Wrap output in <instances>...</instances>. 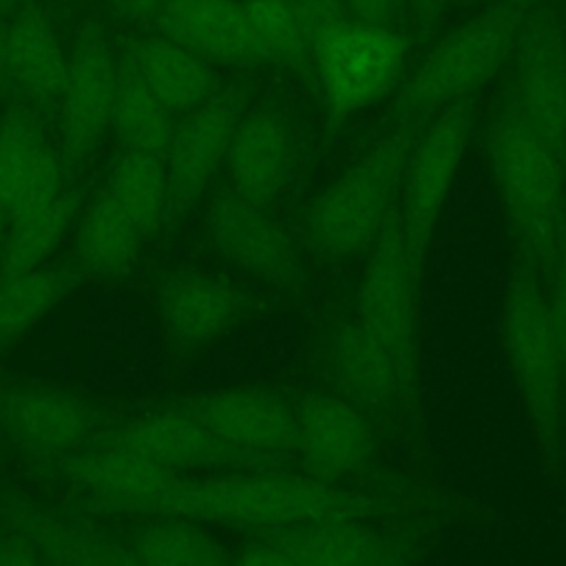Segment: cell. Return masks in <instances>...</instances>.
<instances>
[{
    "label": "cell",
    "instance_id": "1f68e13d",
    "mask_svg": "<svg viewBox=\"0 0 566 566\" xmlns=\"http://www.w3.org/2000/svg\"><path fill=\"white\" fill-rule=\"evenodd\" d=\"M175 130V115L148 91L128 60L117 64L111 133L119 148L164 157Z\"/></svg>",
    "mask_w": 566,
    "mask_h": 566
},
{
    "label": "cell",
    "instance_id": "6da1fadb",
    "mask_svg": "<svg viewBox=\"0 0 566 566\" xmlns=\"http://www.w3.org/2000/svg\"><path fill=\"white\" fill-rule=\"evenodd\" d=\"M358 511V500L318 478L254 469L195 478L181 473L161 515L234 528H290L314 520L354 517Z\"/></svg>",
    "mask_w": 566,
    "mask_h": 566
},
{
    "label": "cell",
    "instance_id": "8d00e7d4",
    "mask_svg": "<svg viewBox=\"0 0 566 566\" xmlns=\"http://www.w3.org/2000/svg\"><path fill=\"white\" fill-rule=\"evenodd\" d=\"M230 566H301L287 551H283L276 542H259L241 548Z\"/></svg>",
    "mask_w": 566,
    "mask_h": 566
},
{
    "label": "cell",
    "instance_id": "bcb514c9",
    "mask_svg": "<svg viewBox=\"0 0 566 566\" xmlns=\"http://www.w3.org/2000/svg\"><path fill=\"white\" fill-rule=\"evenodd\" d=\"M66 2H80V0H66Z\"/></svg>",
    "mask_w": 566,
    "mask_h": 566
},
{
    "label": "cell",
    "instance_id": "d590c367",
    "mask_svg": "<svg viewBox=\"0 0 566 566\" xmlns=\"http://www.w3.org/2000/svg\"><path fill=\"white\" fill-rule=\"evenodd\" d=\"M349 13L358 22L398 29L405 22V0H345Z\"/></svg>",
    "mask_w": 566,
    "mask_h": 566
},
{
    "label": "cell",
    "instance_id": "5b68a950",
    "mask_svg": "<svg viewBox=\"0 0 566 566\" xmlns=\"http://www.w3.org/2000/svg\"><path fill=\"white\" fill-rule=\"evenodd\" d=\"M409 40L398 29L343 22L312 40L316 93L332 119H345L380 102L405 69Z\"/></svg>",
    "mask_w": 566,
    "mask_h": 566
},
{
    "label": "cell",
    "instance_id": "7a4b0ae2",
    "mask_svg": "<svg viewBox=\"0 0 566 566\" xmlns=\"http://www.w3.org/2000/svg\"><path fill=\"white\" fill-rule=\"evenodd\" d=\"M420 130L418 117L402 119L312 201L305 232L316 252L349 259L374 243L396 203L402 168Z\"/></svg>",
    "mask_w": 566,
    "mask_h": 566
},
{
    "label": "cell",
    "instance_id": "52a82bcc",
    "mask_svg": "<svg viewBox=\"0 0 566 566\" xmlns=\"http://www.w3.org/2000/svg\"><path fill=\"white\" fill-rule=\"evenodd\" d=\"M473 111L458 99L436 115L413 142L400 179V219L411 268L418 274L427 248L471 142Z\"/></svg>",
    "mask_w": 566,
    "mask_h": 566
},
{
    "label": "cell",
    "instance_id": "4fadbf2b",
    "mask_svg": "<svg viewBox=\"0 0 566 566\" xmlns=\"http://www.w3.org/2000/svg\"><path fill=\"white\" fill-rule=\"evenodd\" d=\"M97 413L82 396L42 380L0 382V431L22 451L66 458L86 447Z\"/></svg>",
    "mask_w": 566,
    "mask_h": 566
},
{
    "label": "cell",
    "instance_id": "60d3db41",
    "mask_svg": "<svg viewBox=\"0 0 566 566\" xmlns=\"http://www.w3.org/2000/svg\"><path fill=\"white\" fill-rule=\"evenodd\" d=\"M374 566H407L405 553H402L400 548H396V546L389 544V548L385 551V555H382Z\"/></svg>",
    "mask_w": 566,
    "mask_h": 566
},
{
    "label": "cell",
    "instance_id": "cb8c5ba5",
    "mask_svg": "<svg viewBox=\"0 0 566 566\" xmlns=\"http://www.w3.org/2000/svg\"><path fill=\"white\" fill-rule=\"evenodd\" d=\"M71 239L77 270L93 279L108 281L135 268L148 237L104 190H99L91 203L77 212Z\"/></svg>",
    "mask_w": 566,
    "mask_h": 566
},
{
    "label": "cell",
    "instance_id": "4dcf8cb0",
    "mask_svg": "<svg viewBox=\"0 0 566 566\" xmlns=\"http://www.w3.org/2000/svg\"><path fill=\"white\" fill-rule=\"evenodd\" d=\"M71 287L69 272L49 263L0 279V354L40 327L62 305Z\"/></svg>",
    "mask_w": 566,
    "mask_h": 566
},
{
    "label": "cell",
    "instance_id": "f546056e",
    "mask_svg": "<svg viewBox=\"0 0 566 566\" xmlns=\"http://www.w3.org/2000/svg\"><path fill=\"white\" fill-rule=\"evenodd\" d=\"M150 237L170 219V188L164 157L119 148L102 188Z\"/></svg>",
    "mask_w": 566,
    "mask_h": 566
},
{
    "label": "cell",
    "instance_id": "8992f818",
    "mask_svg": "<svg viewBox=\"0 0 566 566\" xmlns=\"http://www.w3.org/2000/svg\"><path fill=\"white\" fill-rule=\"evenodd\" d=\"M502 336L528 418L537 436L551 442L559 424L566 391L564 367L548 301L526 272L515 274L506 287Z\"/></svg>",
    "mask_w": 566,
    "mask_h": 566
},
{
    "label": "cell",
    "instance_id": "8fae6325",
    "mask_svg": "<svg viewBox=\"0 0 566 566\" xmlns=\"http://www.w3.org/2000/svg\"><path fill=\"white\" fill-rule=\"evenodd\" d=\"M506 97L524 122L566 159V35L553 11H528Z\"/></svg>",
    "mask_w": 566,
    "mask_h": 566
},
{
    "label": "cell",
    "instance_id": "d4e9b609",
    "mask_svg": "<svg viewBox=\"0 0 566 566\" xmlns=\"http://www.w3.org/2000/svg\"><path fill=\"white\" fill-rule=\"evenodd\" d=\"M126 60L172 115L188 113L217 88L208 62L161 33L135 40Z\"/></svg>",
    "mask_w": 566,
    "mask_h": 566
},
{
    "label": "cell",
    "instance_id": "30bf717a",
    "mask_svg": "<svg viewBox=\"0 0 566 566\" xmlns=\"http://www.w3.org/2000/svg\"><path fill=\"white\" fill-rule=\"evenodd\" d=\"M248 97L250 93L245 84L219 86L208 99L175 122L164 155L170 188V217L186 214L203 197L214 175L226 164Z\"/></svg>",
    "mask_w": 566,
    "mask_h": 566
},
{
    "label": "cell",
    "instance_id": "f6af8a7d",
    "mask_svg": "<svg viewBox=\"0 0 566 566\" xmlns=\"http://www.w3.org/2000/svg\"><path fill=\"white\" fill-rule=\"evenodd\" d=\"M2 33H4V29H0V77H2Z\"/></svg>",
    "mask_w": 566,
    "mask_h": 566
},
{
    "label": "cell",
    "instance_id": "ba28073f",
    "mask_svg": "<svg viewBox=\"0 0 566 566\" xmlns=\"http://www.w3.org/2000/svg\"><path fill=\"white\" fill-rule=\"evenodd\" d=\"M117 64L104 31L84 24L69 46L66 73L55 99L57 150L66 166L91 159L111 133Z\"/></svg>",
    "mask_w": 566,
    "mask_h": 566
},
{
    "label": "cell",
    "instance_id": "484cf974",
    "mask_svg": "<svg viewBox=\"0 0 566 566\" xmlns=\"http://www.w3.org/2000/svg\"><path fill=\"white\" fill-rule=\"evenodd\" d=\"M329 360L336 380L354 405L380 407L405 385L394 356L360 321L334 329Z\"/></svg>",
    "mask_w": 566,
    "mask_h": 566
},
{
    "label": "cell",
    "instance_id": "7c38bea8",
    "mask_svg": "<svg viewBox=\"0 0 566 566\" xmlns=\"http://www.w3.org/2000/svg\"><path fill=\"white\" fill-rule=\"evenodd\" d=\"M250 312L248 294L221 274L175 268L155 287V316L170 345L201 352L221 343Z\"/></svg>",
    "mask_w": 566,
    "mask_h": 566
},
{
    "label": "cell",
    "instance_id": "2e32d148",
    "mask_svg": "<svg viewBox=\"0 0 566 566\" xmlns=\"http://www.w3.org/2000/svg\"><path fill=\"white\" fill-rule=\"evenodd\" d=\"M206 230L212 248L234 268L274 285H298L294 243L265 208L228 188L210 201Z\"/></svg>",
    "mask_w": 566,
    "mask_h": 566
},
{
    "label": "cell",
    "instance_id": "836d02e7",
    "mask_svg": "<svg viewBox=\"0 0 566 566\" xmlns=\"http://www.w3.org/2000/svg\"><path fill=\"white\" fill-rule=\"evenodd\" d=\"M285 2L292 7L310 42L323 31L354 20L345 0H285Z\"/></svg>",
    "mask_w": 566,
    "mask_h": 566
},
{
    "label": "cell",
    "instance_id": "f35d334b",
    "mask_svg": "<svg viewBox=\"0 0 566 566\" xmlns=\"http://www.w3.org/2000/svg\"><path fill=\"white\" fill-rule=\"evenodd\" d=\"M0 566H44V562L20 539L0 544Z\"/></svg>",
    "mask_w": 566,
    "mask_h": 566
},
{
    "label": "cell",
    "instance_id": "7402d4cb",
    "mask_svg": "<svg viewBox=\"0 0 566 566\" xmlns=\"http://www.w3.org/2000/svg\"><path fill=\"white\" fill-rule=\"evenodd\" d=\"M155 24L161 35L175 40L206 62H263L243 2L164 0Z\"/></svg>",
    "mask_w": 566,
    "mask_h": 566
},
{
    "label": "cell",
    "instance_id": "ee69618b",
    "mask_svg": "<svg viewBox=\"0 0 566 566\" xmlns=\"http://www.w3.org/2000/svg\"><path fill=\"white\" fill-rule=\"evenodd\" d=\"M484 2H489V4H531V2H535V0H484Z\"/></svg>",
    "mask_w": 566,
    "mask_h": 566
},
{
    "label": "cell",
    "instance_id": "ac0fdd59",
    "mask_svg": "<svg viewBox=\"0 0 566 566\" xmlns=\"http://www.w3.org/2000/svg\"><path fill=\"white\" fill-rule=\"evenodd\" d=\"M294 157V128L281 108L259 106L245 111L237 124L223 164L230 190L268 208L287 186Z\"/></svg>",
    "mask_w": 566,
    "mask_h": 566
},
{
    "label": "cell",
    "instance_id": "ab89813d",
    "mask_svg": "<svg viewBox=\"0 0 566 566\" xmlns=\"http://www.w3.org/2000/svg\"><path fill=\"white\" fill-rule=\"evenodd\" d=\"M444 4L447 0H405L407 15L413 18V22L420 27L422 33L429 31V27L438 20Z\"/></svg>",
    "mask_w": 566,
    "mask_h": 566
},
{
    "label": "cell",
    "instance_id": "9c48e42d",
    "mask_svg": "<svg viewBox=\"0 0 566 566\" xmlns=\"http://www.w3.org/2000/svg\"><path fill=\"white\" fill-rule=\"evenodd\" d=\"M413 283L416 272L396 201L371 243V256L358 290V321L394 356L405 385L411 382L416 356Z\"/></svg>",
    "mask_w": 566,
    "mask_h": 566
},
{
    "label": "cell",
    "instance_id": "7dc6e473",
    "mask_svg": "<svg viewBox=\"0 0 566 566\" xmlns=\"http://www.w3.org/2000/svg\"><path fill=\"white\" fill-rule=\"evenodd\" d=\"M237 2H243V0H237Z\"/></svg>",
    "mask_w": 566,
    "mask_h": 566
},
{
    "label": "cell",
    "instance_id": "4316f807",
    "mask_svg": "<svg viewBox=\"0 0 566 566\" xmlns=\"http://www.w3.org/2000/svg\"><path fill=\"white\" fill-rule=\"evenodd\" d=\"M77 212L80 199L73 188L15 212L9 219L0 245V279L46 265L62 241L71 234Z\"/></svg>",
    "mask_w": 566,
    "mask_h": 566
},
{
    "label": "cell",
    "instance_id": "f1b7e54d",
    "mask_svg": "<svg viewBox=\"0 0 566 566\" xmlns=\"http://www.w3.org/2000/svg\"><path fill=\"white\" fill-rule=\"evenodd\" d=\"M128 546L142 566H230L232 559L206 524L179 515L142 517Z\"/></svg>",
    "mask_w": 566,
    "mask_h": 566
},
{
    "label": "cell",
    "instance_id": "9a60e30c",
    "mask_svg": "<svg viewBox=\"0 0 566 566\" xmlns=\"http://www.w3.org/2000/svg\"><path fill=\"white\" fill-rule=\"evenodd\" d=\"M108 442L179 473L199 469H263L272 464V460L226 444L186 407L142 411L122 422Z\"/></svg>",
    "mask_w": 566,
    "mask_h": 566
},
{
    "label": "cell",
    "instance_id": "44dd1931",
    "mask_svg": "<svg viewBox=\"0 0 566 566\" xmlns=\"http://www.w3.org/2000/svg\"><path fill=\"white\" fill-rule=\"evenodd\" d=\"M69 49L51 15L24 4L2 33V77L31 106H55L66 73Z\"/></svg>",
    "mask_w": 566,
    "mask_h": 566
},
{
    "label": "cell",
    "instance_id": "74e56055",
    "mask_svg": "<svg viewBox=\"0 0 566 566\" xmlns=\"http://www.w3.org/2000/svg\"><path fill=\"white\" fill-rule=\"evenodd\" d=\"M111 9L130 22H155L164 0H108Z\"/></svg>",
    "mask_w": 566,
    "mask_h": 566
},
{
    "label": "cell",
    "instance_id": "603a6c76",
    "mask_svg": "<svg viewBox=\"0 0 566 566\" xmlns=\"http://www.w3.org/2000/svg\"><path fill=\"white\" fill-rule=\"evenodd\" d=\"M9 526L44 564L53 566H142L128 542L122 544L91 524L31 502L9 506Z\"/></svg>",
    "mask_w": 566,
    "mask_h": 566
},
{
    "label": "cell",
    "instance_id": "d6a6232c",
    "mask_svg": "<svg viewBox=\"0 0 566 566\" xmlns=\"http://www.w3.org/2000/svg\"><path fill=\"white\" fill-rule=\"evenodd\" d=\"M243 9L263 62L292 69L316 91L312 42L292 7L285 0H243Z\"/></svg>",
    "mask_w": 566,
    "mask_h": 566
},
{
    "label": "cell",
    "instance_id": "3957f363",
    "mask_svg": "<svg viewBox=\"0 0 566 566\" xmlns=\"http://www.w3.org/2000/svg\"><path fill=\"white\" fill-rule=\"evenodd\" d=\"M486 153L502 206L524 245L551 261L564 226L562 157L506 97L489 126Z\"/></svg>",
    "mask_w": 566,
    "mask_h": 566
},
{
    "label": "cell",
    "instance_id": "e0dca14e",
    "mask_svg": "<svg viewBox=\"0 0 566 566\" xmlns=\"http://www.w3.org/2000/svg\"><path fill=\"white\" fill-rule=\"evenodd\" d=\"M190 409L226 444L276 462L296 449V413L279 396L252 387H219L192 398Z\"/></svg>",
    "mask_w": 566,
    "mask_h": 566
},
{
    "label": "cell",
    "instance_id": "83f0119b",
    "mask_svg": "<svg viewBox=\"0 0 566 566\" xmlns=\"http://www.w3.org/2000/svg\"><path fill=\"white\" fill-rule=\"evenodd\" d=\"M274 542L301 566H374L389 544L352 517H327L281 531Z\"/></svg>",
    "mask_w": 566,
    "mask_h": 566
},
{
    "label": "cell",
    "instance_id": "277c9868",
    "mask_svg": "<svg viewBox=\"0 0 566 566\" xmlns=\"http://www.w3.org/2000/svg\"><path fill=\"white\" fill-rule=\"evenodd\" d=\"M526 15V4H489L442 35L402 82L396 117L444 108L486 84L513 55Z\"/></svg>",
    "mask_w": 566,
    "mask_h": 566
},
{
    "label": "cell",
    "instance_id": "d6986e66",
    "mask_svg": "<svg viewBox=\"0 0 566 566\" xmlns=\"http://www.w3.org/2000/svg\"><path fill=\"white\" fill-rule=\"evenodd\" d=\"M66 168L29 111L13 108L0 117V199L11 217L64 192Z\"/></svg>",
    "mask_w": 566,
    "mask_h": 566
},
{
    "label": "cell",
    "instance_id": "5bb4252c",
    "mask_svg": "<svg viewBox=\"0 0 566 566\" xmlns=\"http://www.w3.org/2000/svg\"><path fill=\"white\" fill-rule=\"evenodd\" d=\"M64 478L86 500L106 511L139 517L161 515L164 504L181 473L148 460L122 444L84 447L62 462Z\"/></svg>",
    "mask_w": 566,
    "mask_h": 566
},
{
    "label": "cell",
    "instance_id": "ffe728a7",
    "mask_svg": "<svg viewBox=\"0 0 566 566\" xmlns=\"http://www.w3.org/2000/svg\"><path fill=\"white\" fill-rule=\"evenodd\" d=\"M296 413V451L321 480L358 471L371 455V429L347 398L310 396Z\"/></svg>",
    "mask_w": 566,
    "mask_h": 566
},
{
    "label": "cell",
    "instance_id": "7bdbcfd3",
    "mask_svg": "<svg viewBox=\"0 0 566 566\" xmlns=\"http://www.w3.org/2000/svg\"><path fill=\"white\" fill-rule=\"evenodd\" d=\"M9 219H11V214H9L7 206H4L2 199H0V245H2V239H4V232H7V226H9Z\"/></svg>",
    "mask_w": 566,
    "mask_h": 566
},
{
    "label": "cell",
    "instance_id": "e575fe53",
    "mask_svg": "<svg viewBox=\"0 0 566 566\" xmlns=\"http://www.w3.org/2000/svg\"><path fill=\"white\" fill-rule=\"evenodd\" d=\"M551 261H555V283L546 301H548L553 329L557 336V347H559L562 367H564V389H566V226H562Z\"/></svg>",
    "mask_w": 566,
    "mask_h": 566
},
{
    "label": "cell",
    "instance_id": "b9f144b4",
    "mask_svg": "<svg viewBox=\"0 0 566 566\" xmlns=\"http://www.w3.org/2000/svg\"><path fill=\"white\" fill-rule=\"evenodd\" d=\"M24 4H27L24 0H0V20H9Z\"/></svg>",
    "mask_w": 566,
    "mask_h": 566
}]
</instances>
